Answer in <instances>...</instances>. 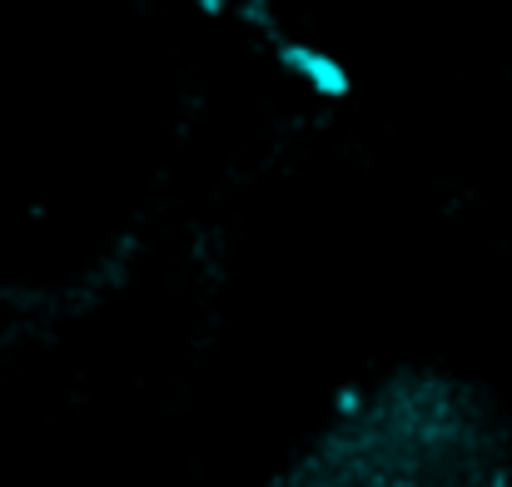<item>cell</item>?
Wrapping results in <instances>:
<instances>
[{"label": "cell", "mask_w": 512, "mask_h": 487, "mask_svg": "<svg viewBox=\"0 0 512 487\" xmlns=\"http://www.w3.org/2000/svg\"><path fill=\"white\" fill-rule=\"evenodd\" d=\"M274 65H279L294 85H304L314 100L339 105V100H348V95H353V70L343 65L329 45H319V40L279 35V40H274Z\"/></svg>", "instance_id": "1"}, {"label": "cell", "mask_w": 512, "mask_h": 487, "mask_svg": "<svg viewBox=\"0 0 512 487\" xmlns=\"http://www.w3.org/2000/svg\"><path fill=\"white\" fill-rule=\"evenodd\" d=\"M184 5H194L199 15H209V20H214V15H224V10H229L234 0H184Z\"/></svg>", "instance_id": "2"}, {"label": "cell", "mask_w": 512, "mask_h": 487, "mask_svg": "<svg viewBox=\"0 0 512 487\" xmlns=\"http://www.w3.org/2000/svg\"><path fill=\"white\" fill-rule=\"evenodd\" d=\"M358 403H363V393H358V388H343L339 398H334V408H339V413H358Z\"/></svg>", "instance_id": "3"}]
</instances>
